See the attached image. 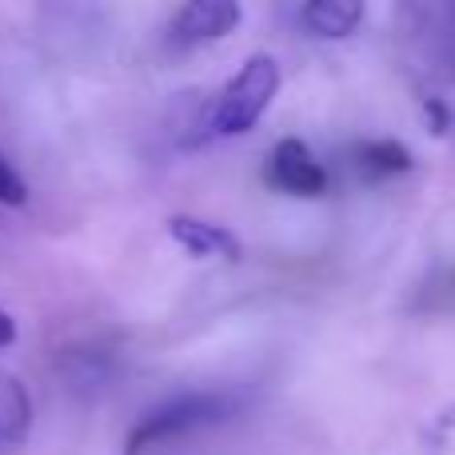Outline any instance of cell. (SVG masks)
I'll return each mask as SVG.
<instances>
[{"label":"cell","instance_id":"2","mask_svg":"<svg viewBox=\"0 0 455 455\" xmlns=\"http://www.w3.org/2000/svg\"><path fill=\"white\" fill-rule=\"evenodd\" d=\"M235 411V400L224 392H184L164 400L160 408L144 411L132 424V432L124 435V451L120 455H148L152 448H164V443L192 435L200 427H212L228 419Z\"/></svg>","mask_w":455,"mask_h":455},{"label":"cell","instance_id":"5","mask_svg":"<svg viewBox=\"0 0 455 455\" xmlns=\"http://www.w3.org/2000/svg\"><path fill=\"white\" fill-rule=\"evenodd\" d=\"M168 240L192 259H240V240L224 224L200 220V216H172Z\"/></svg>","mask_w":455,"mask_h":455},{"label":"cell","instance_id":"6","mask_svg":"<svg viewBox=\"0 0 455 455\" xmlns=\"http://www.w3.org/2000/svg\"><path fill=\"white\" fill-rule=\"evenodd\" d=\"M363 4L360 0H312L299 8V24L320 40H344L360 28Z\"/></svg>","mask_w":455,"mask_h":455},{"label":"cell","instance_id":"3","mask_svg":"<svg viewBox=\"0 0 455 455\" xmlns=\"http://www.w3.org/2000/svg\"><path fill=\"white\" fill-rule=\"evenodd\" d=\"M267 184L283 196H296V200H320L328 192V168L315 160V152L307 148L304 140L288 136L280 140L272 152H267V168H264Z\"/></svg>","mask_w":455,"mask_h":455},{"label":"cell","instance_id":"8","mask_svg":"<svg viewBox=\"0 0 455 455\" xmlns=\"http://www.w3.org/2000/svg\"><path fill=\"white\" fill-rule=\"evenodd\" d=\"M355 164L363 176L371 180H387V176H400L411 168V152L400 140H371L363 148H355Z\"/></svg>","mask_w":455,"mask_h":455},{"label":"cell","instance_id":"7","mask_svg":"<svg viewBox=\"0 0 455 455\" xmlns=\"http://www.w3.org/2000/svg\"><path fill=\"white\" fill-rule=\"evenodd\" d=\"M32 432V395L12 371H0V451L24 443Z\"/></svg>","mask_w":455,"mask_h":455},{"label":"cell","instance_id":"4","mask_svg":"<svg viewBox=\"0 0 455 455\" xmlns=\"http://www.w3.org/2000/svg\"><path fill=\"white\" fill-rule=\"evenodd\" d=\"M243 20V8L235 0H192L180 4L168 20V44L172 48H200L224 40L235 32V24Z\"/></svg>","mask_w":455,"mask_h":455},{"label":"cell","instance_id":"1","mask_svg":"<svg viewBox=\"0 0 455 455\" xmlns=\"http://www.w3.org/2000/svg\"><path fill=\"white\" fill-rule=\"evenodd\" d=\"M275 92H280V64L272 52H251L240 68L228 76V84L208 100L204 116H200V132L192 144L200 140H232L259 124L267 108H272Z\"/></svg>","mask_w":455,"mask_h":455},{"label":"cell","instance_id":"9","mask_svg":"<svg viewBox=\"0 0 455 455\" xmlns=\"http://www.w3.org/2000/svg\"><path fill=\"white\" fill-rule=\"evenodd\" d=\"M0 204L4 208L28 204V184H24V176L4 160V152H0Z\"/></svg>","mask_w":455,"mask_h":455},{"label":"cell","instance_id":"10","mask_svg":"<svg viewBox=\"0 0 455 455\" xmlns=\"http://www.w3.org/2000/svg\"><path fill=\"white\" fill-rule=\"evenodd\" d=\"M16 344V320H12V312H4L0 307V352L4 347H12Z\"/></svg>","mask_w":455,"mask_h":455}]
</instances>
